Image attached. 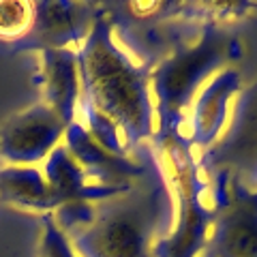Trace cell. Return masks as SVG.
<instances>
[{"mask_svg": "<svg viewBox=\"0 0 257 257\" xmlns=\"http://www.w3.org/2000/svg\"><path fill=\"white\" fill-rule=\"evenodd\" d=\"M67 128V122L50 105L39 101L3 122L0 159L9 165L41 167L64 144Z\"/></svg>", "mask_w": 257, "mask_h": 257, "instance_id": "8992f818", "label": "cell"}, {"mask_svg": "<svg viewBox=\"0 0 257 257\" xmlns=\"http://www.w3.org/2000/svg\"><path fill=\"white\" fill-rule=\"evenodd\" d=\"M41 170L47 178V184L52 189L56 212L60 210H75V208H86L101 204L105 199L120 195L128 187H105L96 184L86 176V172L79 167V163L69 155L64 144L54 150V155L41 165ZM54 212V214H56Z\"/></svg>", "mask_w": 257, "mask_h": 257, "instance_id": "9c48e42d", "label": "cell"}, {"mask_svg": "<svg viewBox=\"0 0 257 257\" xmlns=\"http://www.w3.org/2000/svg\"><path fill=\"white\" fill-rule=\"evenodd\" d=\"M32 28H35V3L0 0V41H22L32 35Z\"/></svg>", "mask_w": 257, "mask_h": 257, "instance_id": "7c38bea8", "label": "cell"}, {"mask_svg": "<svg viewBox=\"0 0 257 257\" xmlns=\"http://www.w3.org/2000/svg\"><path fill=\"white\" fill-rule=\"evenodd\" d=\"M212 221L208 248L212 257H257V189L231 176H212Z\"/></svg>", "mask_w": 257, "mask_h": 257, "instance_id": "5b68a950", "label": "cell"}, {"mask_svg": "<svg viewBox=\"0 0 257 257\" xmlns=\"http://www.w3.org/2000/svg\"><path fill=\"white\" fill-rule=\"evenodd\" d=\"M99 7L69 0H45L35 3V28L39 39L37 47H75L84 41L90 30Z\"/></svg>", "mask_w": 257, "mask_h": 257, "instance_id": "30bf717a", "label": "cell"}, {"mask_svg": "<svg viewBox=\"0 0 257 257\" xmlns=\"http://www.w3.org/2000/svg\"><path fill=\"white\" fill-rule=\"evenodd\" d=\"M246 86L240 69L229 64L199 88L184 116L180 144L191 157H208L216 148L231 124L238 96Z\"/></svg>", "mask_w": 257, "mask_h": 257, "instance_id": "277c9868", "label": "cell"}, {"mask_svg": "<svg viewBox=\"0 0 257 257\" xmlns=\"http://www.w3.org/2000/svg\"><path fill=\"white\" fill-rule=\"evenodd\" d=\"M0 202L24 212L54 214L56 202L41 167L0 165Z\"/></svg>", "mask_w": 257, "mask_h": 257, "instance_id": "8fae6325", "label": "cell"}, {"mask_svg": "<svg viewBox=\"0 0 257 257\" xmlns=\"http://www.w3.org/2000/svg\"><path fill=\"white\" fill-rule=\"evenodd\" d=\"M199 257H212V255L208 253V251H202V253H199Z\"/></svg>", "mask_w": 257, "mask_h": 257, "instance_id": "5bb4252c", "label": "cell"}, {"mask_svg": "<svg viewBox=\"0 0 257 257\" xmlns=\"http://www.w3.org/2000/svg\"><path fill=\"white\" fill-rule=\"evenodd\" d=\"M37 257H79L69 236L62 231V227L56 223L52 214L43 216L41 231H39Z\"/></svg>", "mask_w": 257, "mask_h": 257, "instance_id": "4fadbf2b", "label": "cell"}, {"mask_svg": "<svg viewBox=\"0 0 257 257\" xmlns=\"http://www.w3.org/2000/svg\"><path fill=\"white\" fill-rule=\"evenodd\" d=\"M37 84L43 103L58 114L67 126L77 120L79 111V69L73 47H35Z\"/></svg>", "mask_w": 257, "mask_h": 257, "instance_id": "ba28073f", "label": "cell"}, {"mask_svg": "<svg viewBox=\"0 0 257 257\" xmlns=\"http://www.w3.org/2000/svg\"><path fill=\"white\" fill-rule=\"evenodd\" d=\"M79 257H157L176 216L174 195L157 163L120 195L52 214Z\"/></svg>", "mask_w": 257, "mask_h": 257, "instance_id": "7a4b0ae2", "label": "cell"}, {"mask_svg": "<svg viewBox=\"0 0 257 257\" xmlns=\"http://www.w3.org/2000/svg\"><path fill=\"white\" fill-rule=\"evenodd\" d=\"M242 56V41L227 26H202L191 43L165 56L150 69L157 133L163 146L180 142V128L191 101L208 79Z\"/></svg>", "mask_w": 257, "mask_h": 257, "instance_id": "3957f363", "label": "cell"}, {"mask_svg": "<svg viewBox=\"0 0 257 257\" xmlns=\"http://www.w3.org/2000/svg\"><path fill=\"white\" fill-rule=\"evenodd\" d=\"M75 56L82 88L77 122L111 152H142L157 133L150 69L120 41L107 9H96Z\"/></svg>", "mask_w": 257, "mask_h": 257, "instance_id": "6da1fadb", "label": "cell"}, {"mask_svg": "<svg viewBox=\"0 0 257 257\" xmlns=\"http://www.w3.org/2000/svg\"><path fill=\"white\" fill-rule=\"evenodd\" d=\"M204 159L212 176H231L257 189V77L242 88L227 133Z\"/></svg>", "mask_w": 257, "mask_h": 257, "instance_id": "52a82bcc", "label": "cell"}]
</instances>
